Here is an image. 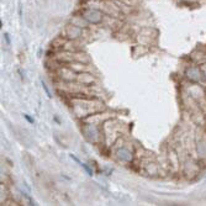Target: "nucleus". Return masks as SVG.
<instances>
[{"mask_svg": "<svg viewBox=\"0 0 206 206\" xmlns=\"http://www.w3.org/2000/svg\"><path fill=\"white\" fill-rule=\"evenodd\" d=\"M41 84H42V88L44 89V92H46V94H47V96L48 98H51L52 95H51V93H49V90H48V88H47V85H46V83H44L43 80H41Z\"/></svg>", "mask_w": 206, "mask_h": 206, "instance_id": "2", "label": "nucleus"}, {"mask_svg": "<svg viewBox=\"0 0 206 206\" xmlns=\"http://www.w3.org/2000/svg\"><path fill=\"white\" fill-rule=\"evenodd\" d=\"M118 157L122 160H126V162H130L132 159V156H131V152L127 149H120L118 151Z\"/></svg>", "mask_w": 206, "mask_h": 206, "instance_id": "1", "label": "nucleus"}]
</instances>
